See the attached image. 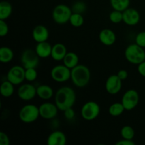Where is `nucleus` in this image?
I'll return each mask as SVG.
<instances>
[{"mask_svg":"<svg viewBox=\"0 0 145 145\" xmlns=\"http://www.w3.org/2000/svg\"><path fill=\"white\" fill-rule=\"evenodd\" d=\"M14 57V51L11 48L7 46H3L0 48V62L1 63L7 64L11 62Z\"/></svg>","mask_w":145,"mask_h":145,"instance_id":"obj_23","label":"nucleus"},{"mask_svg":"<svg viewBox=\"0 0 145 145\" xmlns=\"http://www.w3.org/2000/svg\"><path fill=\"white\" fill-rule=\"evenodd\" d=\"M71 79L76 87H84L90 82V69L88 67L79 64L71 69Z\"/></svg>","mask_w":145,"mask_h":145,"instance_id":"obj_2","label":"nucleus"},{"mask_svg":"<svg viewBox=\"0 0 145 145\" xmlns=\"http://www.w3.org/2000/svg\"><path fill=\"white\" fill-rule=\"evenodd\" d=\"M125 57L128 62L138 65L145 60V50L137 44H130L125 50Z\"/></svg>","mask_w":145,"mask_h":145,"instance_id":"obj_3","label":"nucleus"},{"mask_svg":"<svg viewBox=\"0 0 145 145\" xmlns=\"http://www.w3.org/2000/svg\"><path fill=\"white\" fill-rule=\"evenodd\" d=\"M25 69L21 65H14L8 71L7 79L14 85H19L24 82L25 79Z\"/></svg>","mask_w":145,"mask_h":145,"instance_id":"obj_9","label":"nucleus"},{"mask_svg":"<svg viewBox=\"0 0 145 145\" xmlns=\"http://www.w3.org/2000/svg\"><path fill=\"white\" fill-rule=\"evenodd\" d=\"M67 53V48L64 44L58 42L52 45L51 57L55 61H58V62L62 61Z\"/></svg>","mask_w":145,"mask_h":145,"instance_id":"obj_19","label":"nucleus"},{"mask_svg":"<svg viewBox=\"0 0 145 145\" xmlns=\"http://www.w3.org/2000/svg\"><path fill=\"white\" fill-rule=\"evenodd\" d=\"M18 117L24 123H34L40 117L39 107L34 104L25 105L19 110Z\"/></svg>","mask_w":145,"mask_h":145,"instance_id":"obj_4","label":"nucleus"},{"mask_svg":"<svg viewBox=\"0 0 145 145\" xmlns=\"http://www.w3.org/2000/svg\"><path fill=\"white\" fill-rule=\"evenodd\" d=\"M69 22L71 25L74 28H79L82 26L84 23V18L82 14H78V13H72L69 18Z\"/></svg>","mask_w":145,"mask_h":145,"instance_id":"obj_27","label":"nucleus"},{"mask_svg":"<svg viewBox=\"0 0 145 145\" xmlns=\"http://www.w3.org/2000/svg\"><path fill=\"white\" fill-rule=\"evenodd\" d=\"M72 12L78 13V14H83L86 10V3L82 1H77L74 3L72 7Z\"/></svg>","mask_w":145,"mask_h":145,"instance_id":"obj_30","label":"nucleus"},{"mask_svg":"<svg viewBox=\"0 0 145 145\" xmlns=\"http://www.w3.org/2000/svg\"><path fill=\"white\" fill-rule=\"evenodd\" d=\"M0 92L3 97H11L14 93V84L7 79L1 83L0 86Z\"/></svg>","mask_w":145,"mask_h":145,"instance_id":"obj_24","label":"nucleus"},{"mask_svg":"<svg viewBox=\"0 0 145 145\" xmlns=\"http://www.w3.org/2000/svg\"><path fill=\"white\" fill-rule=\"evenodd\" d=\"M123 22L127 25H135L140 22V14L138 11L133 8H127L123 11Z\"/></svg>","mask_w":145,"mask_h":145,"instance_id":"obj_14","label":"nucleus"},{"mask_svg":"<svg viewBox=\"0 0 145 145\" xmlns=\"http://www.w3.org/2000/svg\"><path fill=\"white\" fill-rule=\"evenodd\" d=\"M64 116L65 118L68 120H71L72 119H74V118L75 117V111L73 109V107L69 108L66 109L65 110H64Z\"/></svg>","mask_w":145,"mask_h":145,"instance_id":"obj_34","label":"nucleus"},{"mask_svg":"<svg viewBox=\"0 0 145 145\" xmlns=\"http://www.w3.org/2000/svg\"><path fill=\"white\" fill-rule=\"evenodd\" d=\"M62 61L65 66L72 69L79 65V56L74 52H67Z\"/></svg>","mask_w":145,"mask_h":145,"instance_id":"obj_21","label":"nucleus"},{"mask_svg":"<svg viewBox=\"0 0 145 145\" xmlns=\"http://www.w3.org/2000/svg\"><path fill=\"white\" fill-rule=\"evenodd\" d=\"M12 5L7 1H2L0 2V19L7 20L11 16L12 14Z\"/></svg>","mask_w":145,"mask_h":145,"instance_id":"obj_22","label":"nucleus"},{"mask_svg":"<svg viewBox=\"0 0 145 145\" xmlns=\"http://www.w3.org/2000/svg\"><path fill=\"white\" fill-rule=\"evenodd\" d=\"M76 99V96L74 90L69 86H62L55 94V103L59 110L61 111L73 107Z\"/></svg>","mask_w":145,"mask_h":145,"instance_id":"obj_1","label":"nucleus"},{"mask_svg":"<svg viewBox=\"0 0 145 145\" xmlns=\"http://www.w3.org/2000/svg\"><path fill=\"white\" fill-rule=\"evenodd\" d=\"M110 2L113 9L123 12L130 7V0H110Z\"/></svg>","mask_w":145,"mask_h":145,"instance_id":"obj_25","label":"nucleus"},{"mask_svg":"<svg viewBox=\"0 0 145 145\" xmlns=\"http://www.w3.org/2000/svg\"><path fill=\"white\" fill-rule=\"evenodd\" d=\"M49 35V31L43 25H36L32 31V37L37 43L47 41Z\"/></svg>","mask_w":145,"mask_h":145,"instance_id":"obj_16","label":"nucleus"},{"mask_svg":"<svg viewBox=\"0 0 145 145\" xmlns=\"http://www.w3.org/2000/svg\"><path fill=\"white\" fill-rule=\"evenodd\" d=\"M72 8L66 4H60L54 8L52 13V19L57 24H65L69 22L72 14Z\"/></svg>","mask_w":145,"mask_h":145,"instance_id":"obj_5","label":"nucleus"},{"mask_svg":"<svg viewBox=\"0 0 145 145\" xmlns=\"http://www.w3.org/2000/svg\"><path fill=\"white\" fill-rule=\"evenodd\" d=\"M123 81L118 76L117 74L110 75L106 79L105 88L109 94L116 95L120 91L123 86Z\"/></svg>","mask_w":145,"mask_h":145,"instance_id":"obj_13","label":"nucleus"},{"mask_svg":"<svg viewBox=\"0 0 145 145\" xmlns=\"http://www.w3.org/2000/svg\"><path fill=\"white\" fill-rule=\"evenodd\" d=\"M99 38L100 42L106 46H111L116 42V35L114 31L109 28L101 30L99 33Z\"/></svg>","mask_w":145,"mask_h":145,"instance_id":"obj_15","label":"nucleus"},{"mask_svg":"<svg viewBox=\"0 0 145 145\" xmlns=\"http://www.w3.org/2000/svg\"><path fill=\"white\" fill-rule=\"evenodd\" d=\"M17 94L21 100L29 101L37 96L36 87H35L32 84H23L18 88Z\"/></svg>","mask_w":145,"mask_h":145,"instance_id":"obj_12","label":"nucleus"},{"mask_svg":"<svg viewBox=\"0 0 145 145\" xmlns=\"http://www.w3.org/2000/svg\"><path fill=\"white\" fill-rule=\"evenodd\" d=\"M135 143L133 141V140H126L123 139L119 140L116 143V145H135Z\"/></svg>","mask_w":145,"mask_h":145,"instance_id":"obj_38","label":"nucleus"},{"mask_svg":"<svg viewBox=\"0 0 145 145\" xmlns=\"http://www.w3.org/2000/svg\"><path fill=\"white\" fill-rule=\"evenodd\" d=\"M67 143V137L65 133L59 130L52 132L47 139L48 145H65Z\"/></svg>","mask_w":145,"mask_h":145,"instance_id":"obj_17","label":"nucleus"},{"mask_svg":"<svg viewBox=\"0 0 145 145\" xmlns=\"http://www.w3.org/2000/svg\"><path fill=\"white\" fill-rule=\"evenodd\" d=\"M52 46L48 42H38L35 46V50L40 58H48L51 56Z\"/></svg>","mask_w":145,"mask_h":145,"instance_id":"obj_18","label":"nucleus"},{"mask_svg":"<svg viewBox=\"0 0 145 145\" xmlns=\"http://www.w3.org/2000/svg\"><path fill=\"white\" fill-rule=\"evenodd\" d=\"M122 137L126 140H133L135 137V130L131 126L125 125L122 127L120 131Z\"/></svg>","mask_w":145,"mask_h":145,"instance_id":"obj_28","label":"nucleus"},{"mask_svg":"<svg viewBox=\"0 0 145 145\" xmlns=\"http://www.w3.org/2000/svg\"><path fill=\"white\" fill-rule=\"evenodd\" d=\"M125 110V109L123 103L121 102L120 103L117 102L110 105L108 108V113L113 117H118L124 113Z\"/></svg>","mask_w":145,"mask_h":145,"instance_id":"obj_26","label":"nucleus"},{"mask_svg":"<svg viewBox=\"0 0 145 145\" xmlns=\"http://www.w3.org/2000/svg\"><path fill=\"white\" fill-rule=\"evenodd\" d=\"M51 78L55 82L62 83L71 79V69L65 65H58L52 67L50 72Z\"/></svg>","mask_w":145,"mask_h":145,"instance_id":"obj_8","label":"nucleus"},{"mask_svg":"<svg viewBox=\"0 0 145 145\" xmlns=\"http://www.w3.org/2000/svg\"><path fill=\"white\" fill-rule=\"evenodd\" d=\"M37 96L42 100H49L54 96V91L51 86L46 84H41L36 87Z\"/></svg>","mask_w":145,"mask_h":145,"instance_id":"obj_20","label":"nucleus"},{"mask_svg":"<svg viewBox=\"0 0 145 145\" xmlns=\"http://www.w3.org/2000/svg\"><path fill=\"white\" fill-rule=\"evenodd\" d=\"M117 75L122 81L125 80L128 77V73H127V70H125V69H120V70H119L118 72Z\"/></svg>","mask_w":145,"mask_h":145,"instance_id":"obj_36","label":"nucleus"},{"mask_svg":"<svg viewBox=\"0 0 145 145\" xmlns=\"http://www.w3.org/2000/svg\"><path fill=\"white\" fill-rule=\"evenodd\" d=\"M100 106L93 101L85 103L81 109V116L84 120L90 121L97 118L100 114Z\"/></svg>","mask_w":145,"mask_h":145,"instance_id":"obj_6","label":"nucleus"},{"mask_svg":"<svg viewBox=\"0 0 145 145\" xmlns=\"http://www.w3.org/2000/svg\"><path fill=\"white\" fill-rule=\"evenodd\" d=\"M135 43L142 48H145V31L138 33L135 37Z\"/></svg>","mask_w":145,"mask_h":145,"instance_id":"obj_32","label":"nucleus"},{"mask_svg":"<svg viewBox=\"0 0 145 145\" xmlns=\"http://www.w3.org/2000/svg\"><path fill=\"white\" fill-rule=\"evenodd\" d=\"M40 57L35 50L25 49L21 55V65L25 69L36 68L39 65Z\"/></svg>","mask_w":145,"mask_h":145,"instance_id":"obj_7","label":"nucleus"},{"mask_svg":"<svg viewBox=\"0 0 145 145\" xmlns=\"http://www.w3.org/2000/svg\"><path fill=\"white\" fill-rule=\"evenodd\" d=\"M10 140L7 134L4 132H0V145H9Z\"/></svg>","mask_w":145,"mask_h":145,"instance_id":"obj_35","label":"nucleus"},{"mask_svg":"<svg viewBox=\"0 0 145 145\" xmlns=\"http://www.w3.org/2000/svg\"><path fill=\"white\" fill-rule=\"evenodd\" d=\"M137 71L143 77H145V60L137 65Z\"/></svg>","mask_w":145,"mask_h":145,"instance_id":"obj_37","label":"nucleus"},{"mask_svg":"<svg viewBox=\"0 0 145 145\" xmlns=\"http://www.w3.org/2000/svg\"><path fill=\"white\" fill-rule=\"evenodd\" d=\"M140 101L138 92L135 89H129L123 94L121 103L125 110H132L137 107Z\"/></svg>","mask_w":145,"mask_h":145,"instance_id":"obj_10","label":"nucleus"},{"mask_svg":"<svg viewBox=\"0 0 145 145\" xmlns=\"http://www.w3.org/2000/svg\"><path fill=\"white\" fill-rule=\"evenodd\" d=\"M38 77V72L36 68H28L25 69V79L28 82H34Z\"/></svg>","mask_w":145,"mask_h":145,"instance_id":"obj_31","label":"nucleus"},{"mask_svg":"<svg viewBox=\"0 0 145 145\" xmlns=\"http://www.w3.org/2000/svg\"><path fill=\"white\" fill-rule=\"evenodd\" d=\"M9 28L5 20L0 19V36L4 37L8 34Z\"/></svg>","mask_w":145,"mask_h":145,"instance_id":"obj_33","label":"nucleus"},{"mask_svg":"<svg viewBox=\"0 0 145 145\" xmlns=\"http://www.w3.org/2000/svg\"><path fill=\"white\" fill-rule=\"evenodd\" d=\"M109 19L113 24H119L123 21V13L122 11L113 9L109 15Z\"/></svg>","mask_w":145,"mask_h":145,"instance_id":"obj_29","label":"nucleus"},{"mask_svg":"<svg viewBox=\"0 0 145 145\" xmlns=\"http://www.w3.org/2000/svg\"><path fill=\"white\" fill-rule=\"evenodd\" d=\"M58 110L59 109L55 103L45 102L39 106L40 117L45 120H52L56 117Z\"/></svg>","mask_w":145,"mask_h":145,"instance_id":"obj_11","label":"nucleus"}]
</instances>
